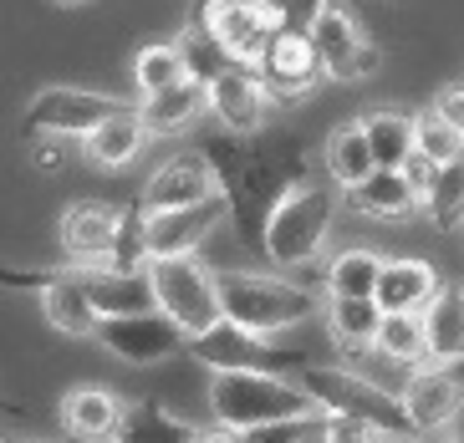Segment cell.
I'll use <instances>...</instances> for the list:
<instances>
[{"mask_svg":"<svg viewBox=\"0 0 464 443\" xmlns=\"http://www.w3.org/2000/svg\"><path fill=\"white\" fill-rule=\"evenodd\" d=\"M266 108H271V92H266V82H260L256 67L230 62L219 77H209V112L219 118V128L256 138L260 122H266Z\"/></svg>","mask_w":464,"mask_h":443,"instance_id":"15","label":"cell"},{"mask_svg":"<svg viewBox=\"0 0 464 443\" xmlns=\"http://www.w3.org/2000/svg\"><path fill=\"white\" fill-rule=\"evenodd\" d=\"M312 423H322V413H312V418H281V423H260V429L240 433V443H296L301 433L312 429Z\"/></svg>","mask_w":464,"mask_h":443,"instance_id":"36","label":"cell"},{"mask_svg":"<svg viewBox=\"0 0 464 443\" xmlns=\"http://www.w3.org/2000/svg\"><path fill=\"white\" fill-rule=\"evenodd\" d=\"M403 178H409V188L419 194V204H423V194H429V188H434V178H439V163L429 159V153H419V148H413L409 159H403Z\"/></svg>","mask_w":464,"mask_h":443,"instance_id":"38","label":"cell"},{"mask_svg":"<svg viewBox=\"0 0 464 443\" xmlns=\"http://www.w3.org/2000/svg\"><path fill=\"white\" fill-rule=\"evenodd\" d=\"M205 159L215 163L219 194L230 199V219H235V229H240V240L260 250L271 209L281 204V194H291V188L301 184V174H306V159H301L296 138L246 143V133H230V128H225V138H209L205 143Z\"/></svg>","mask_w":464,"mask_h":443,"instance_id":"1","label":"cell"},{"mask_svg":"<svg viewBox=\"0 0 464 443\" xmlns=\"http://www.w3.org/2000/svg\"><path fill=\"white\" fill-rule=\"evenodd\" d=\"M413 128H419L413 112H398V108L362 112V133H368V143H372L378 169H403V159L413 153Z\"/></svg>","mask_w":464,"mask_h":443,"instance_id":"28","label":"cell"},{"mask_svg":"<svg viewBox=\"0 0 464 443\" xmlns=\"http://www.w3.org/2000/svg\"><path fill=\"white\" fill-rule=\"evenodd\" d=\"M194 443H240V433H235V429H215V433H199Z\"/></svg>","mask_w":464,"mask_h":443,"instance_id":"41","label":"cell"},{"mask_svg":"<svg viewBox=\"0 0 464 443\" xmlns=\"http://www.w3.org/2000/svg\"><path fill=\"white\" fill-rule=\"evenodd\" d=\"M296 443H327V413H322V423H312V429L301 433Z\"/></svg>","mask_w":464,"mask_h":443,"instance_id":"42","label":"cell"},{"mask_svg":"<svg viewBox=\"0 0 464 443\" xmlns=\"http://www.w3.org/2000/svg\"><path fill=\"white\" fill-rule=\"evenodd\" d=\"M296 382L312 392V403L322 413H342V418H362L372 429H382L388 438H409L413 423L403 413V398H393L388 388H378L372 377L347 372V367H301Z\"/></svg>","mask_w":464,"mask_h":443,"instance_id":"4","label":"cell"},{"mask_svg":"<svg viewBox=\"0 0 464 443\" xmlns=\"http://www.w3.org/2000/svg\"><path fill=\"white\" fill-rule=\"evenodd\" d=\"M123 398L112 388H72L62 398V429L77 443H112L118 423H123Z\"/></svg>","mask_w":464,"mask_h":443,"instance_id":"20","label":"cell"},{"mask_svg":"<svg viewBox=\"0 0 464 443\" xmlns=\"http://www.w3.org/2000/svg\"><path fill=\"white\" fill-rule=\"evenodd\" d=\"M0 418H26V408H15V403H5V398H0Z\"/></svg>","mask_w":464,"mask_h":443,"instance_id":"43","label":"cell"},{"mask_svg":"<svg viewBox=\"0 0 464 443\" xmlns=\"http://www.w3.org/2000/svg\"><path fill=\"white\" fill-rule=\"evenodd\" d=\"M82 281L97 316H133V311L159 306L149 265H82Z\"/></svg>","mask_w":464,"mask_h":443,"instance_id":"18","label":"cell"},{"mask_svg":"<svg viewBox=\"0 0 464 443\" xmlns=\"http://www.w3.org/2000/svg\"><path fill=\"white\" fill-rule=\"evenodd\" d=\"M327 443H388V433L362 423V418H342L327 413Z\"/></svg>","mask_w":464,"mask_h":443,"instance_id":"37","label":"cell"},{"mask_svg":"<svg viewBox=\"0 0 464 443\" xmlns=\"http://www.w3.org/2000/svg\"><path fill=\"white\" fill-rule=\"evenodd\" d=\"M36 153V169H62L67 163V153H62V138H52V133H42V143L31 148Z\"/></svg>","mask_w":464,"mask_h":443,"instance_id":"40","label":"cell"},{"mask_svg":"<svg viewBox=\"0 0 464 443\" xmlns=\"http://www.w3.org/2000/svg\"><path fill=\"white\" fill-rule=\"evenodd\" d=\"M209 408H215L219 429H260V423H281V418H312L322 408L301 382L276 377L271 367H240V372H215L209 382Z\"/></svg>","mask_w":464,"mask_h":443,"instance_id":"2","label":"cell"},{"mask_svg":"<svg viewBox=\"0 0 464 443\" xmlns=\"http://www.w3.org/2000/svg\"><path fill=\"white\" fill-rule=\"evenodd\" d=\"M194 21L219 41V52L230 56V62H246V67H256L260 52L281 31V15L266 0H205L194 11Z\"/></svg>","mask_w":464,"mask_h":443,"instance_id":"8","label":"cell"},{"mask_svg":"<svg viewBox=\"0 0 464 443\" xmlns=\"http://www.w3.org/2000/svg\"><path fill=\"white\" fill-rule=\"evenodd\" d=\"M42 311H46V322L56 326V332H67V336H97V306H92V295H87V281H82V265L72 260V265L56 270V281L42 291Z\"/></svg>","mask_w":464,"mask_h":443,"instance_id":"21","label":"cell"},{"mask_svg":"<svg viewBox=\"0 0 464 443\" xmlns=\"http://www.w3.org/2000/svg\"><path fill=\"white\" fill-rule=\"evenodd\" d=\"M429 362H464V291H439L423 306Z\"/></svg>","mask_w":464,"mask_h":443,"instance_id":"25","label":"cell"},{"mask_svg":"<svg viewBox=\"0 0 464 443\" xmlns=\"http://www.w3.org/2000/svg\"><path fill=\"white\" fill-rule=\"evenodd\" d=\"M138 112H143V122H149L153 138L189 133L194 122L209 112V82L189 72V77H179L174 87H164V92H149L143 102H138Z\"/></svg>","mask_w":464,"mask_h":443,"instance_id":"19","label":"cell"},{"mask_svg":"<svg viewBox=\"0 0 464 443\" xmlns=\"http://www.w3.org/2000/svg\"><path fill=\"white\" fill-rule=\"evenodd\" d=\"M56 5H82V0H56Z\"/></svg>","mask_w":464,"mask_h":443,"instance_id":"45","label":"cell"},{"mask_svg":"<svg viewBox=\"0 0 464 443\" xmlns=\"http://www.w3.org/2000/svg\"><path fill=\"white\" fill-rule=\"evenodd\" d=\"M266 5H271V11L281 15V11H286V5H291V0H266Z\"/></svg>","mask_w":464,"mask_h":443,"instance_id":"44","label":"cell"},{"mask_svg":"<svg viewBox=\"0 0 464 443\" xmlns=\"http://www.w3.org/2000/svg\"><path fill=\"white\" fill-rule=\"evenodd\" d=\"M378 306L382 311H423L429 301L439 295V275L429 260H382V275H378Z\"/></svg>","mask_w":464,"mask_h":443,"instance_id":"23","label":"cell"},{"mask_svg":"<svg viewBox=\"0 0 464 443\" xmlns=\"http://www.w3.org/2000/svg\"><path fill=\"white\" fill-rule=\"evenodd\" d=\"M413 148H419V153H429L434 163H454V159H464V133H459V128H450V122L429 108V112H419Z\"/></svg>","mask_w":464,"mask_h":443,"instance_id":"34","label":"cell"},{"mask_svg":"<svg viewBox=\"0 0 464 443\" xmlns=\"http://www.w3.org/2000/svg\"><path fill=\"white\" fill-rule=\"evenodd\" d=\"M312 41L316 52H322V67H327L332 82H357V77H372L382 62V52L368 41V31L357 26L353 15L342 11V5H322L312 21Z\"/></svg>","mask_w":464,"mask_h":443,"instance_id":"12","label":"cell"},{"mask_svg":"<svg viewBox=\"0 0 464 443\" xmlns=\"http://www.w3.org/2000/svg\"><path fill=\"white\" fill-rule=\"evenodd\" d=\"M230 219V199L209 194L199 204H179V209H143V255H194L199 245Z\"/></svg>","mask_w":464,"mask_h":443,"instance_id":"9","label":"cell"},{"mask_svg":"<svg viewBox=\"0 0 464 443\" xmlns=\"http://www.w3.org/2000/svg\"><path fill=\"white\" fill-rule=\"evenodd\" d=\"M378 357L398 367H419L429 362V336H423V311H382L378 342H372Z\"/></svg>","mask_w":464,"mask_h":443,"instance_id":"29","label":"cell"},{"mask_svg":"<svg viewBox=\"0 0 464 443\" xmlns=\"http://www.w3.org/2000/svg\"><path fill=\"white\" fill-rule=\"evenodd\" d=\"M179 46H184V56H189V72H194V77H205V82L219 77V72L230 67V56L219 52V41L209 36L199 21H189V31L179 36Z\"/></svg>","mask_w":464,"mask_h":443,"instance_id":"35","label":"cell"},{"mask_svg":"<svg viewBox=\"0 0 464 443\" xmlns=\"http://www.w3.org/2000/svg\"><path fill=\"white\" fill-rule=\"evenodd\" d=\"M403 413L413 433H439L464 413V362H429L413 367L403 382Z\"/></svg>","mask_w":464,"mask_h":443,"instance_id":"13","label":"cell"},{"mask_svg":"<svg viewBox=\"0 0 464 443\" xmlns=\"http://www.w3.org/2000/svg\"><path fill=\"white\" fill-rule=\"evenodd\" d=\"M219 194V178H215V163L205 159V148L199 153H179V159L159 163L138 194L143 209H179V204H199Z\"/></svg>","mask_w":464,"mask_h":443,"instance_id":"16","label":"cell"},{"mask_svg":"<svg viewBox=\"0 0 464 443\" xmlns=\"http://www.w3.org/2000/svg\"><path fill=\"white\" fill-rule=\"evenodd\" d=\"M388 443H413V438H388Z\"/></svg>","mask_w":464,"mask_h":443,"instance_id":"46","label":"cell"},{"mask_svg":"<svg viewBox=\"0 0 464 443\" xmlns=\"http://www.w3.org/2000/svg\"><path fill=\"white\" fill-rule=\"evenodd\" d=\"M179 77H189V56H184L179 41H159V46H143V52H138V62H133L138 97L164 92V87H174Z\"/></svg>","mask_w":464,"mask_h":443,"instance_id":"31","label":"cell"},{"mask_svg":"<svg viewBox=\"0 0 464 443\" xmlns=\"http://www.w3.org/2000/svg\"><path fill=\"white\" fill-rule=\"evenodd\" d=\"M123 97L108 92H87V87H46V92L31 97L26 108V133L31 138H87L97 122H108L112 112H123Z\"/></svg>","mask_w":464,"mask_h":443,"instance_id":"10","label":"cell"},{"mask_svg":"<svg viewBox=\"0 0 464 443\" xmlns=\"http://www.w3.org/2000/svg\"><path fill=\"white\" fill-rule=\"evenodd\" d=\"M123 215L128 209H112V204H97V199L72 204L62 215V250H67V260H77V265H112Z\"/></svg>","mask_w":464,"mask_h":443,"instance_id":"14","label":"cell"},{"mask_svg":"<svg viewBox=\"0 0 464 443\" xmlns=\"http://www.w3.org/2000/svg\"><path fill=\"white\" fill-rule=\"evenodd\" d=\"M382 275V255L372 250H342L327 265V291L332 295H372Z\"/></svg>","mask_w":464,"mask_h":443,"instance_id":"33","label":"cell"},{"mask_svg":"<svg viewBox=\"0 0 464 443\" xmlns=\"http://www.w3.org/2000/svg\"><path fill=\"white\" fill-rule=\"evenodd\" d=\"M332 215H337L332 194H322L312 184H296L291 194H281V204L266 219L260 255L271 260V265H312L332 235Z\"/></svg>","mask_w":464,"mask_h":443,"instance_id":"5","label":"cell"},{"mask_svg":"<svg viewBox=\"0 0 464 443\" xmlns=\"http://www.w3.org/2000/svg\"><path fill=\"white\" fill-rule=\"evenodd\" d=\"M72 443H77V438H72Z\"/></svg>","mask_w":464,"mask_h":443,"instance_id":"49","label":"cell"},{"mask_svg":"<svg viewBox=\"0 0 464 443\" xmlns=\"http://www.w3.org/2000/svg\"><path fill=\"white\" fill-rule=\"evenodd\" d=\"M189 357L205 362L209 372H240V367H271L276 362V352L266 347V336L230 322V316H219L209 332L189 336Z\"/></svg>","mask_w":464,"mask_h":443,"instance_id":"17","label":"cell"},{"mask_svg":"<svg viewBox=\"0 0 464 443\" xmlns=\"http://www.w3.org/2000/svg\"><path fill=\"white\" fill-rule=\"evenodd\" d=\"M423 215L434 219L439 229H459L464 225V159L439 163L434 188L423 194Z\"/></svg>","mask_w":464,"mask_h":443,"instance_id":"32","label":"cell"},{"mask_svg":"<svg viewBox=\"0 0 464 443\" xmlns=\"http://www.w3.org/2000/svg\"><path fill=\"white\" fill-rule=\"evenodd\" d=\"M97 342H102L118 362H133V367H153V362L179 357V352H189V332L159 306L133 311V316H102V322H97Z\"/></svg>","mask_w":464,"mask_h":443,"instance_id":"7","label":"cell"},{"mask_svg":"<svg viewBox=\"0 0 464 443\" xmlns=\"http://www.w3.org/2000/svg\"><path fill=\"white\" fill-rule=\"evenodd\" d=\"M327 326L342 347H372L382 326L378 295H327Z\"/></svg>","mask_w":464,"mask_h":443,"instance_id":"30","label":"cell"},{"mask_svg":"<svg viewBox=\"0 0 464 443\" xmlns=\"http://www.w3.org/2000/svg\"><path fill=\"white\" fill-rule=\"evenodd\" d=\"M256 72H260V82H266L271 102H296V97H306L316 82L327 77L312 31H291V26H281L271 36V46L260 52Z\"/></svg>","mask_w":464,"mask_h":443,"instance_id":"11","label":"cell"},{"mask_svg":"<svg viewBox=\"0 0 464 443\" xmlns=\"http://www.w3.org/2000/svg\"><path fill=\"white\" fill-rule=\"evenodd\" d=\"M434 112L450 122V128H459V133H464V82H454V87H444V92L434 97Z\"/></svg>","mask_w":464,"mask_h":443,"instance_id":"39","label":"cell"},{"mask_svg":"<svg viewBox=\"0 0 464 443\" xmlns=\"http://www.w3.org/2000/svg\"><path fill=\"white\" fill-rule=\"evenodd\" d=\"M347 199H353V209H362L372 219H409L413 209H423L403 169H372L357 188H347Z\"/></svg>","mask_w":464,"mask_h":443,"instance_id":"24","label":"cell"},{"mask_svg":"<svg viewBox=\"0 0 464 443\" xmlns=\"http://www.w3.org/2000/svg\"><path fill=\"white\" fill-rule=\"evenodd\" d=\"M153 275V291H159V311H169L189 336L209 332V326L225 316L219 311V275L205 270L194 255H159L143 260Z\"/></svg>","mask_w":464,"mask_h":443,"instance_id":"6","label":"cell"},{"mask_svg":"<svg viewBox=\"0 0 464 443\" xmlns=\"http://www.w3.org/2000/svg\"><path fill=\"white\" fill-rule=\"evenodd\" d=\"M0 443H5V438H0Z\"/></svg>","mask_w":464,"mask_h":443,"instance_id":"48","label":"cell"},{"mask_svg":"<svg viewBox=\"0 0 464 443\" xmlns=\"http://www.w3.org/2000/svg\"><path fill=\"white\" fill-rule=\"evenodd\" d=\"M450 443H464V438H450Z\"/></svg>","mask_w":464,"mask_h":443,"instance_id":"47","label":"cell"},{"mask_svg":"<svg viewBox=\"0 0 464 443\" xmlns=\"http://www.w3.org/2000/svg\"><path fill=\"white\" fill-rule=\"evenodd\" d=\"M322 163H327V174L337 188H357L362 178L378 169V159H372V143L368 133H362V122H347V128H337V133L327 138V148H322Z\"/></svg>","mask_w":464,"mask_h":443,"instance_id":"27","label":"cell"},{"mask_svg":"<svg viewBox=\"0 0 464 443\" xmlns=\"http://www.w3.org/2000/svg\"><path fill=\"white\" fill-rule=\"evenodd\" d=\"M194 438H199V429L184 423V418H174L159 403H128L123 423L112 433V443H194Z\"/></svg>","mask_w":464,"mask_h":443,"instance_id":"26","label":"cell"},{"mask_svg":"<svg viewBox=\"0 0 464 443\" xmlns=\"http://www.w3.org/2000/svg\"><path fill=\"white\" fill-rule=\"evenodd\" d=\"M219 311L260 336H276V332H291V326L306 322L316 311V295L306 285L276 281V275L230 270V275H219Z\"/></svg>","mask_w":464,"mask_h":443,"instance_id":"3","label":"cell"},{"mask_svg":"<svg viewBox=\"0 0 464 443\" xmlns=\"http://www.w3.org/2000/svg\"><path fill=\"white\" fill-rule=\"evenodd\" d=\"M149 122H143V112L128 102L123 112H112L108 122H97L92 133L82 138V153L87 163H97V169H128V163L143 153V143H149Z\"/></svg>","mask_w":464,"mask_h":443,"instance_id":"22","label":"cell"}]
</instances>
